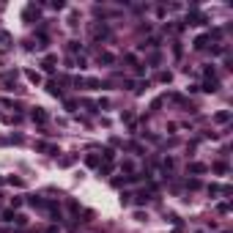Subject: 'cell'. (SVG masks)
<instances>
[{
	"mask_svg": "<svg viewBox=\"0 0 233 233\" xmlns=\"http://www.w3.org/2000/svg\"><path fill=\"white\" fill-rule=\"evenodd\" d=\"M33 118H36V121H47V115H44L41 110H36V113H33Z\"/></svg>",
	"mask_w": 233,
	"mask_h": 233,
	"instance_id": "cell-1",
	"label": "cell"
}]
</instances>
